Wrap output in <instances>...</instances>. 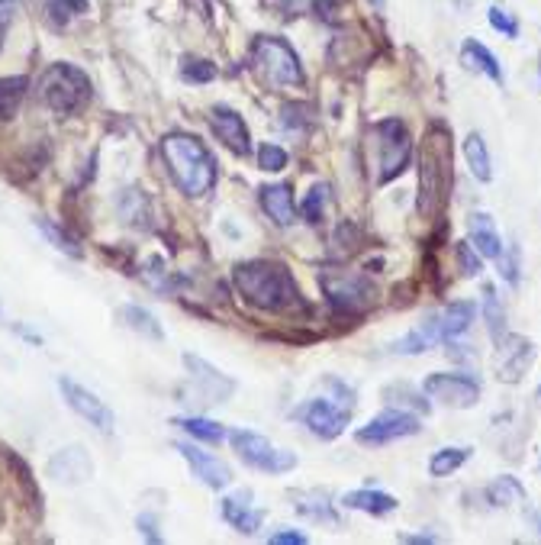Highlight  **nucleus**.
<instances>
[{"mask_svg": "<svg viewBox=\"0 0 541 545\" xmlns=\"http://www.w3.org/2000/svg\"><path fill=\"white\" fill-rule=\"evenodd\" d=\"M162 152L174 184L187 197H207L216 184V159L197 136L190 133H168L162 139Z\"/></svg>", "mask_w": 541, "mask_h": 545, "instance_id": "nucleus-3", "label": "nucleus"}, {"mask_svg": "<svg viewBox=\"0 0 541 545\" xmlns=\"http://www.w3.org/2000/svg\"><path fill=\"white\" fill-rule=\"evenodd\" d=\"M490 26L496 33H503L506 39H519V20L503 7H490Z\"/></svg>", "mask_w": 541, "mask_h": 545, "instance_id": "nucleus-40", "label": "nucleus"}, {"mask_svg": "<svg viewBox=\"0 0 541 545\" xmlns=\"http://www.w3.org/2000/svg\"><path fill=\"white\" fill-rule=\"evenodd\" d=\"M294 417L310 429L316 439H339L345 433L348 420H352V410L332 404L329 397H313L294 410Z\"/></svg>", "mask_w": 541, "mask_h": 545, "instance_id": "nucleus-12", "label": "nucleus"}, {"mask_svg": "<svg viewBox=\"0 0 541 545\" xmlns=\"http://www.w3.org/2000/svg\"><path fill=\"white\" fill-rule=\"evenodd\" d=\"M374 136H377V181L387 184L397 175L406 171L409 162V152H413V142H409V133L400 120H380L374 126Z\"/></svg>", "mask_w": 541, "mask_h": 545, "instance_id": "nucleus-9", "label": "nucleus"}, {"mask_svg": "<svg viewBox=\"0 0 541 545\" xmlns=\"http://www.w3.org/2000/svg\"><path fill=\"white\" fill-rule=\"evenodd\" d=\"M139 533H145L152 542H162V536L155 533V520H152V516H139Z\"/></svg>", "mask_w": 541, "mask_h": 545, "instance_id": "nucleus-44", "label": "nucleus"}, {"mask_svg": "<svg viewBox=\"0 0 541 545\" xmlns=\"http://www.w3.org/2000/svg\"><path fill=\"white\" fill-rule=\"evenodd\" d=\"M232 281H236L239 294L258 310H271V313H284L303 304V294L297 288L294 275L281 265V262H268V258H252V262H242L232 271Z\"/></svg>", "mask_w": 541, "mask_h": 545, "instance_id": "nucleus-1", "label": "nucleus"}, {"mask_svg": "<svg viewBox=\"0 0 541 545\" xmlns=\"http://www.w3.org/2000/svg\"><path fill=\"white\" fill-rule=\"evenodd\" d=\"M529 520H532V526L538 529V536H541V513H529Z\"/></svg>", "mask_w": 541, "mask_h": 545, "instance_id": "nucleus-45", "label": "nucleus"}, {"mask_svg": "<svg viewBox=\"0 0 541 545\" xmlns=\"http://www.w3.org/2000/svg\"><path fill=\"white\" fill-rule=\"evenodd\" d=\"M432 317L438 326V336H442V346H448V342H455L458 336H464L467 329H471V323L477 317V304H471V300H455V304L435 310Z\"/></svg>", "mask_w": 541, "mask_h": 545, "instance_id": "nucleus-19", "label": "nucleus"}, {"mask_svg": "<svg viewBox=\"0 0 541 545\" xmlns=\"http://www.w3.org/2000/svg\"><path fill=\"white\" fill-rule=\"evenodd\" d=\"M258 168L261 171H284L287 168V152L281 146H274V142H265V146L258 149Z\"/></svg>", "mask_w": 541, "mask_h": 545, "instance_id": "nucleus-39", "label": "nucleus"}, {"mask_svg": "<svg viewBox=\"0 0 541 545\" xmlns=\"http://www.w3.org/2000/svg\"><path fill=\"white\" fill-rule=\"evenodd\" d=\"M487 500H490L493 507L522 504V500H525V487H522L513 475H503V478H496V481L487 487Z\"/></svg>", "mask_w": 541, "mask_h": 545, "instance_id": "nucleus-30", "label": "nucleus"}, {"mask_svg": "<svg viewBox=\"0 0 541 545\" xmlns=\"http://www.w3.org/2000/svg\"><path fill=\"white\" fill-rule=\"evenodd\" d=\"M451 129L445 123H432L419 152V213L435 220L448 204L451 191Z\"/></svg>", "mask_w": 541, "mask_h": 545, "instance_id": "nucleus-2", "label": "nucleus"}, {"mask_svg": "<svg viewBox=\"0 0 541 545\" xmlns=\"http://www.w3.org/2000/svg\"><path fill=\"white\" fill-rule=\"evenodd\" d=\"M36 229L52 242V246H55L58 252H65L68 258H81V255H84V249L78 246V239L71 236L68 229L58 226L55 220H49V217H36Z\"/></svg>", "mask_w": 541, "mask_h": 545, "instance_id": "nucleus-27", "label": "nucleus"}, {"mask_svg": "<svg viewBox=\"0 0 541 545\" xmlns=\"http://www.w3.org/2000/svg\"><path fill=\"white\" fill-rule=\"evenodd\" d=\"M419 417L416 413H406V410H384L377 413L374 420L364 423L358 433H355V442L361 446H387V442H397V439H409L419 433Z\"/></svg>", "mask_w": 541, "mask_h": 545, "instance_id": "nucleus-11", "label": "nucleus"}, {"mask_svg": "<svg viewBox=\"0 0 541 545\" xmlns=\"http://www.w3.org/2000/svg\"><path fill=\"white\" fill-rule=\"evenodd\" d=\"M422 394L435 400V404L467 410L480 400V381L474 375H464V371H432L422 381Z\"/></svg>", "mask_w": 541, "mask_h": 545, "instance_id": "nucleus-10", "label": "nucleus"}, {"mask_svg": "<svg viewBox=\"0 0 541 545\" xmlns=\"http://www.w3.org/2000/svg\"><path fill=\"white\" fill-rule=\"evenodd\" d=\"M181 75H184V81H190V84H207V81L216 78V65L203 62V59H184Z\"/></svg>", "mask_w": 541, "mask_h": 545, "instance_id": "nucleus-38", "label": "nucleus"}, {"mask_svg": "<svg viewBox=\"0 0 541 545\" xmlns=\"http://www.w3.org/2000/svg\"><path fill=\"white\" fill-rule=\"evenodd\" d=\"M397 542H403V545H435V542H438V536H432V533H419V536L400 533V536H397Z\"/></svg>", "mask_w": 541, "mask_h": 545, "instance_id": "nucleus-43", "label": "nucleus"}, {"mask_svg": "<svg viewBox=\"0 0 541 545\" xmlns=\"http://www.w3.org/2000/svg\"><path fill=\"white\" fill-rule=\"evenodd\" d=\"M178 452L190 465V471H194V478H200L207 487H213V491H223V487L232 484V468L226 462H219L216 455L197 449L194 442H178Z\"/></svg>", "mask_w": 541, "mask_h": 545, "instance_id": "nucleus-15", "label": "nucleus"}, {"mask_svg": "<svg viewBox=\"0 0 541 545\" xmlns=\"http://www.w3.org/2000/svg\"><path fill=\"white\" fill-rule=\"evenodd\" d=\"M467 458H471V449H467V446H445V449H438L429 458V475L432 478L455 475V471L467 462Z\"/></svg>", "mask_w": 541, "mask_h": 545, "instance_id": "nucleus-26", "label": "nucleus"}, {"mask_svg": "<svg viewBox=\"0 0 541 545\" xmlns=\"http://www.w3.org/2000/svg\"><path fill=\"white\" fill-rule=\"evenodd\" d=\"M229 442L248 468L265 471V475H284V471L297 468V452L277 449L271 439L252 433V429H236V433H229Z\"/></svg>", "mask_w": 541, "mask_h": 545, "instance_id": "nucleus-8", "label": "nucleus"}, {"mask_svg": "<svg viewBox=\"0 0 541 545\" xmlns=\"http://www.w3.org/2000/svg\"><path fill=\"white\" fill-rule=\"evenodd\" d=\"M496 268H500V278L506 281V284H519V246H503V252H500V258H496Z\"/></svg>", "mask_w": 541, "mask_h": 545, "instance_id": "nucleus-37", "label": "nucleus"}, {"mask_svg": "<svg viewBox=\"0 0 541 545\" xmlns=\"http://www.w3.org/2000/svg\"><path fill=\"white\" fill-rule=\"evenodd\" d=\"M306 110H310V107H303V104H287V107H284V126H287V129H300V133H303V129H306V126H303V113H306Z\"/></svg>", "mask_w": 541, "mask_h": 545, "instance_id": "nucleus-41", "label": "nucleus"}, {"mask_svg": "<svg viewBox=\"0 0 541 545\" xmlns=\"http://www.w3.org/2000/svg\"><path fill=\"white\" fill-rule=\"evenodd\" d=\"M58 391H62V397H65V404L78 413L81 420H87L91 423L97 433H104V436H110L113 433V426H116V420H113V410L100 400L94 391H87L84 384H78L75 378H68V375H62L58 378Z\"/></svg>", "mask_w": 541, "mask_h": 545, "instance_id": "nucleus-13", "label": "nucleus"}, {"mask_svg": "<svg viewBox=\"0 0 541 545\" xmlns=\"http://www.w3.org/2000/svg\"><path fill=\"white\" fill-rule=\"evenodd\" d=\"M326 204H329V188L326 184H316V188L303 197V204H300V217L306 223H323V213H326Z\"/></svg>", "mask_w": 541, "mask_h": 545, "instance_id": "nucleus-33", "label": "nucleus"}, {"mask_svg": "<svg viewBox=\"0 0 541 545\" xmlns=\"http://www.w3.org/2000/svg\"><path fill=\"white\" fill-rule=\"evenodd\" d=\"M313 500H310V504H306V500L297 494V510L303 513V516H310V520H323V523H339V516H335V510L329 507V497L326 494H319V491H313L310 494Z\"/></svg>", "mask_w": 541, "mask_h": 545, "instance_id": "nucleus-34", "label": "nucleus"}, {"mask_svg": "<svg viewBox=\"0 0 541 545\" xmlns=\"http://www.w3.org/2000/svg\"><path fill=\"white\" fill-rule=\"evenodd\" d=\"M538 400H541V387H538Z\"/></svg>", "mask_w": 541, "mask_h": 545, "instance_id": "nucleus-47", "label": "nucleus"}, {"mask_svg": "<svg viewBox=\"0 0 541 545\" xmlns=\"http://www.w3.org/2000/svg\"><path fill=\"white\" fill-rule=\"evenodd\" d=\"M342 507L361 510V513H368V516H387V513L397 510L400 504H397V497H390L384 491H371V487H361V491H348L342 497Z\"/></svg>", "mask_w": 541, "mask_h": 545, "instance_id": "nucleus-23", "label": "nucleus"}, {"mask_svg": "<svg viewBox=\"0 0 541 545\" xmlns=\"http://www.w3.org/2000/svg\"><path fill=\"white\" fill-rule=\"evenodd\" d=\"M268 542H274V545H303L306 536L297 533V529H284V533H271Z\"/></svg>", "mask_w": 541, "mask_h": 545, "instance_id": "nucleus-42", "label": "nucleus"}, {"mask_svg": "<svg viewBox=\"0 0 541 545\" xmlns=\"http://www.w3.org/2000/svg\"><path fill=\"white\" fill-rule=\"evenodd\" d=\"M210 126H213V133L219 136V142H226L229 152H236V155L252 152V136H248V126L232 107H213Z\"/></svg>", "mask_w": 541, "mask_h": 545, "instance_id": "nucleus-16", "label": "nucleus"}, {"mask_svg": "<svg viewBox=\"0 0 541 545\" xmlns=\"http://www.w3.org/2000/svg\"><path fill=\"white\" fill-rule=\"evenodd\" d=\"M219 513H223V520L236 529V533H245V536L258 533L261 523H265V510L252 507V491H239V494L226 497Z\"/></svg>", "mask_w": 541, "mask_h": 545, "instance_id": "nucleus-18", "label": "nucleus"}, {"mask_svg": "<svg viewBox=\"0 0 541 545\" xmlns=\"http://www.w3.org/2000/svg\"><path fill=\"white\" fill-rule=\"evenodd\" d=\"M461 62L471 68V71H480V75H487L493 84H503L506 81L500 62H496V55L484 46V42H477V39H467L464 46H461Z\"/></svg>", "mask_w": 541, "mask_h": 545, "instance_id": "nucleus-22", "label": "nucleus"}, {"mask_svg": "<svg viewBox=\"0 0 541 545\" xmlns=\"http://www.w3.org/2000/svg\"><path fill=\"white\" fill-rule=\"evenodd\" d=\"M252 68L255 75L268 84V88H300L303 84V68L297 52L290 49V42L281 36H258L252 46Z\"/></svg>", "mask_w": 541, "mask_h": 545, "instance_id": "nucleus-5", "label": "nucleus"}, {"mask_svg": "<svg viewBox=\"0 0 541 545\" xmlns=\"http://www.w3.org/2000/svg\"><path fill=\"white\" fill-rule=\"evenodd\" d=\"M184 368H187V391H181V404L213 407V404H226V400L236 394V381L223 375L219 368H213L210 362H203L200 355L184 352Z\"/></svg>", "mask_w": 541, "mask_h": 545, "instance_id": "nucleus-7", "label": "nucleus"}, {"mask_svg": "<svg viewBox=\"0 0 541 545\" xmlns=\"http://www.w3.org/2000/svg\"><path fill=\"white\" fill-rule=\"evenodd\" d=\"M46 13L55 26H68L87 13V0H46Z\"/></svg>", "mask_w": 541, "mask_h": 545, "instance_id": "nucleus-32", "label": "nucleus"}, {"mask_svg": "<svg viewBox=\"0 0 541 545\" xmlns=\"http://www.w3.org/2000/svg\"><path fill=\"white\" fill-rule=\"evenodd\" d=\"M29 81L26 78H0V123L13 120V113L20 110L23 97H26Z\"/></svg>", "mask_w": 541, "mask_h": 545, "instance_id": "nucleus-28", "label": "nucleus"}, {"mask_svg": "<svg viewBox=\"0 0 541 545\" xmlns=\"http://www.w3.org/2000/svg\"><path fill=\"white\" fill-rule=\"evenodd\" d=\"M178 426L184 429L187 436H194L200 442H223L226 439V429L213 423V420H203V417H184L178 420Z\"/></svg>", "mask_w": 541, "mask_h": 545, "instance_id": "nucleus-31", "label": "nucleus"}, {"mask_svg": "<svg viewBox=\"0 0 541 545\" xmlns=\"http://www.w3.org/2000/svg\"><path fill=\"white\" fill-rule=\"evenodd\" d=\"M480 310H484V320L490 326L493 342H500L506 336V310L500 304V297H496L493 284H484V300H480Z\"/></svg>", "mask_w": 541, "mask_h": 545, "instance_id": "nucleus-29", "label": "nucleus"}, {"mask_svg": "<svg viewBox=\"0 0 541 545\" xmlns=\"http://www.w3.org/2000/svg\"><path fill=\"white\" fill-rule=\"evenodd\" d=\"M120 317H123V323L133 329V333H139V336H145V339H152V342H162L165 339V329H162V323L155 320V313H149L145 307H139V304H129V307H123L120 310Z\"/></svg>", "mask_w": 541, "mask_h": 545, "instance_id": "nucleus-25", "label": "nucleus"}, {"mask_svg": "<svg viewBox=\"0 0 541 545\" xmlns=\"http://www.w3.org/2000/svg\"><path fill=\"white\" fill-rule=\"evenodd\" d=\"M455 258L464 278H480L484 275V255H480L471 242H455Z\"/></svg>", "mask_w": 541, "mask_h": 545, "instance_id": "nucleus-35", "label": "nucleus"}, {"mask_svg": "<svg viewBox=\"0 0 541 545\" xmlns=\"http://www.w3.org/2000/svg\"><path fill=\"white\" fill-rule=\"evenodd\" d=\"M467 239H471V246L480 255L493 258V262L503 252V236L496 233L493 217H490V213H484V210H477V213H471V217H467Z\"/></svg>", "mask_w": 541, "mask_h": 545, "instance_id": "nucleus-20", "label": "nucleus"}, {"mask_svg": "<svg viewBox=\"0 0 541 545\" xmlns=\"http://www.w3.org/2000/svg\"><path fill=\"white\" fill-rule=\"evenodd\" d=\"M261 207H265L268 217L284 229L294 226V220H297L294 188H290L287 181H277V184H268V188H261Z\"/></svg>", "mask_w": 541, "mask_h": 545, "instance_id": "nucleus-21", "label": "nucleus"}, {"mask_svg": "<svg viewBox=\"0 0 541 545\" xmlns=\"http://www.w3.org/2000/svg\"><path fill=\"white\" fill-rule=\"evenodd\" d=\"M91 94H94L91 78L68 62L49 65L39 75V84H36L39 104L52 110L55 117H75V113H81L87 104H91Z\"/></svg>", "mask_w": 541, "mask_h": 545, "instance_id": "nucleus-4", "label": "nucleus"}, {"mask_svg": "<svg viewBox=\"0 0 541 545\" xmlns=\"http://www.w3.org/2000/svg\"><path fill=\"white\" fill-rule=\"evenodd\" d=\"M371 4H374V10H384V7H387V0H371Z\"/></svg>", "mask_w": 541, "mask_h": 545, "instance_id": "nucleus-46", "label": "nucleus"}, {"mask_svg": "<svg viewBox=\"0 0 541 545\" xmlns=\"http://www.w3.org/2000/svg\"><path fill=\"white\" fill-rule=\"evenodd\" d=\"M49 475L58 484H84L87 478L94 475V462H91V455H87L81 446H68V449L52 455Z\"/></svg>", "mask_w": 541, "mask_h": 545, "instance_id": "nucleus-17", "label": "nucleus"}, {"mask_svg": "<svg viewBox=\"0 0 541 545\" xmlns=\"http://www.w3.org/2000/svg\"><path fill=\"white\" fill-rule=\"evenodd\" d=\"M277 7L284 10V17H300L306 10H316L323 17V13H332V0H277Z\"/></svg>", "mask_w": 541, "mask_h": 545, "instance_id": "nucleus-36", "label": "nucleus"}, {"mask_svg": "<svg viewBox=\"0 0 541 545\" xmlns=\"http://www.w3.org/2000/svg\"><path fill=\"white\" fill-rule=\"evenodd\" d=\"M464 159H467V168H471V175L480 181V184H487L493 181V162H490V149H487V142L480 133H471L464 139Z\"/></svg>", "mask_w": 541, "mask_h": 545, "instance_id": "nucleus-24", "label": "nucleus"}, {"mask_svg": "<svg viewBox=\"0 0 541 545\" xmlns=\"http://www.w3.org/2000/svg\"><path fill=\"white\" fill-rule=\"evenodd\" d=\"M496 346H500V349H496V378H500V381L513 384L532 368L535 346L525 336H503Z\"/></svg>", "mask_w": 541, "mask_h": 545, "instance_id": "nucleus-14", "label": "nucleus"}, {"mask_svg": "<svg viewBox=\"0 0 541 545\" xmlns=\"http://www.w3.org/2000/svg\"><path fill=\"white\" fill-rule=\"evenodd\" d=\"M319 288H323L329 307L335 313H364L377 297L374 281L364 275V271H323L319 275Z\"/></svg>", "mask_w": 541, "mask_h": 545, "instance_id": "nucleus-6", "label": "nucleus"}]
</instances>
